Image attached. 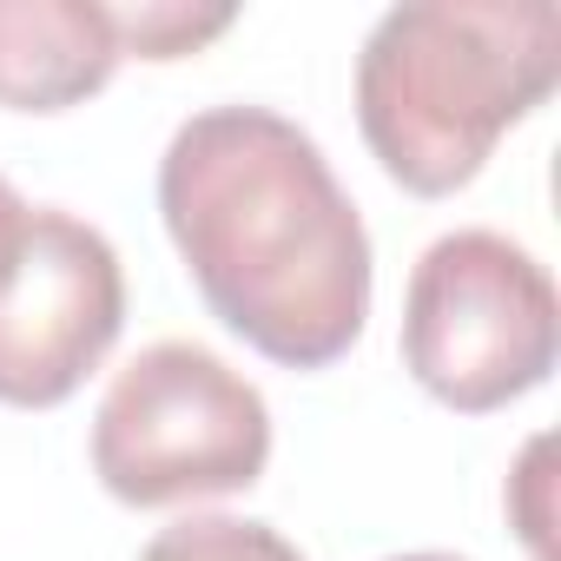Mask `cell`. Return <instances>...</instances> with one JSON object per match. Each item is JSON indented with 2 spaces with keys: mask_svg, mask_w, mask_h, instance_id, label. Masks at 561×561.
I'll use <instances>...</instances> for the list:
<instances>
[{
  "mask_svg": "<svg viewBox=\"0 0 561 561\" xmlns=\"http://www.w3.org/2000/svg\"><path fill=\"white\" fill-rule=\"evenodd\" d=\"M159 218L211 318L285 370H331L370 318V231L324 146L271 106H205L159 159Z\"/></svg>",
  "mask_w": 561,
  "mask_h": 561,
  "instance_id": "obj_1",
  "label": "cell"
},
{
  "mask_svg": "<svg viewBox=\"0 0 561 561\" xmlns=\"http://www.w3.org/2000/svg\"><path fill=\"white\" fill-rule=\"evenodd\" d=\"M554 80V0H410L370 27L357 54V126L403 192L449 198Z\"/></svg>",
  "mask_w": 561,
  "mask_h": 561,
  "instance_id": "obj_2",
  "label": "cell"
},
{
  "mask_svg": "<svg viewBox=\"0 0 561 561\" xmlns=\"http://www.w3.org/2000/svg\"><path fill=\"white\" fill-rule=\"evenodd\" d=\"M554 351H561V298L535 251L469 225L416 257L403 298V364L436 403L489 416L541 390Z\"/></svg>",
  "mask_w": 561,
  "mask_h": 561,
  "instance_id": "obj_3",
  "label": "cell"
},
{
  "mask_svg": "<svg viewBox=\"0 0 561 561\" xmlns=\"http://www.w3.org/2000/svg\"><path fill=\"white\" fill-rule=\"evenodd\" d=\"M271 462V410L205 344H146L100 397L93 476L126 508L238 495Z\"/></svg>",
  "mask_w": 561,
  "mask_h": 561,
  "instance_id": "obj_4",
  "label": "cell"
},
{
  "mask_svg": "<svg viewBox=\"0 0 561 561\" xmlns=\"http://www.w3.org/2000/svg\"><path fill=\"white\" fill-rule=\"evenodd\" d=\"M126 271L106 231L73 211H34L21 264L0 291V403L54 410L119 344Z\"/></svg>",
  "mask_w": 561,
  "mask_h": 561,
  "instance_id": "obj_5",
  "label": "cell"
},
{
  "mask_svg": "<svg viewBox=\"0 0 561 561\" xmlns=\"http://www.w3.org/2000/svg\"><path fill=\"white\" fill-rule=\"evenodd\" d=\"M106 0H0V106L67 113L119 73Z\"/></svg>",
  "mask_w": 561,
  "mask_h": 561,
  "instance_id": "obj_6",
  "label": "cell"
},
{
  "mask_svg": "<svg viewBox=\"0 0 561 561\" xmlns=\"http://www.w3.org/2000/svg\"><path fill=\"white\" fill-rule=\"evenodd\" d=\"M139 561H305L298 541H285L271 522H244V515H185L172 528H159Z\"/></svg>",
  "mask_w": 561,
  "mask_h": 561,
  "instance_id": "obj_7",
  "label": "cell"
},
{
  "mask_svg": "<svg viewBox=\"0 0 561 561\" xmlns=\"http://www.w3.org/2000/svg\"><path fill=\"white\" fill-rule=\"evenodd\" d=\"M231 21H238L231 8H185V0H126V8H113L119 47L139 60H185L205 41H218Z\"/></svg>",
  "mask_w": 561,
  "mask_h": 561,
  "instance_id": "obj_8",
  "label": "cell"
},
{
  "mask_svg": "<svg viewBox=\"0 0 561 561\" xmlns=\"http://www.w3.org/2000/svg\"><path fill=\"white\" fill-rule=\"evenodd\" d=\"M27 225H34V205L0 179V291H8V277L21 264V244H27Z\"/></svg>",
  "mask_w": 561,
  "mask_h": 561,
  "instance_id": "obj_9",
  "label": "cell"
},
{
  "mask_svg": "<svg viewBox=\"0 0 561 561\" xmlns=\"http://www.w3.org/2000/svg\"><path fill=\"white\" fill-rule=\"evenodd\" d=\"M390 561H462V554H436V548H416V554H390Z\"/></svg>",
  "mask_w": 561,
  "mask_h": 561,
  "instance_id": "obj_10",
  "label": "cell"
}]
</instances>
